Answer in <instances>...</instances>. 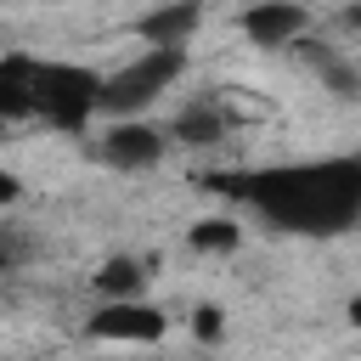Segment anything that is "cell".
Returning a JSON list of instances; mask_svg holds the SVG:
<instances>
[{"label": "cell", "instance_id": "cell-1", "mask_svg": "<svg viewBox=\"0 0 361 361\" xmlns=\"http://www.w3.org/2000/svg\"><path fill=\"white\" fill-rule=\"evenodd\" d=\"M209 186L237 192L271 226L299 237H333L361 220V158H316V164H276L259 175H214Z\"/></svg>", "mask_w": 361, "mask_h": 361}, {"label": "cell", "instance_id": "cell-2", "mask_svg": "<svg viewBox=\"0 0 361 361\" xmlns=\"http://www.w3.org/2000/svg\"><path fill=\"white\" fill-rule=\"evenodd\" d=\"M180 73H186V45H147L130 68H118L113 79H102V90H96V113L130 118V113L152 107Z\"/></svg>", "mask_w": 361, "mask_h": 361}, {"label": "cell", "instance_id": "cell-3", "mask_svg": "<svg viewBox=\"0 0 361 361\" xmlns=\"http://www.w3.org/2000/svg\"><path fill=\"white\" fill-rule=\"evenodd\" d=\"M96 90L102 73L79 68V62H34V118H45L51 130H90L96 118Z\"/></svg>", "mask_w": 361, "mask_h": 361}, {"label": "cell", "instance_id": "cell-4", "mask_svg": "<svg viewBox=\"0 0 361 361\" xmlns=\"http://www.w3.org/2000/svg\"><path fill=\"white\" fill-rule=\"evenodd\" d=\"M90 333L96 338H113V344H158L169 333V316L158 305H147L141 293H130V299H107L90 316Z\"/></svg>", "mask_w": 361, "mask_h": 361}, {"label": "cell", "instance_id": "cell-5", "mask_svg": "<svg viewBox=\"0 0 361 361\" xmlns=\"http://www.w3.org/2000/svg\"><path fill=\"white\" fill-rule=\"evenodd\" d=\"M102 164L107 169H118V175H135V169H152L158 158H164V130H152V124H141L135 113L130 118H118L113 130H102Z\"/></svg>", "mask_w": 361, "mask_h": 361}, {"label": "cell", "instance_id": "cell-6", "mask_svg": "<svg viewBox=\"0 0 361 361\" xmlns=\"http://www.w3.org/2000/svg\"><path fill=\"white\" fill-rule=\"evenodd\" d=\"M310 28V11L299 0H254L243 11V34L265 51H282V45H299V34Z\"/></svg>", "mask_w": 361, "mask_h": 361}, {"label": "cell", "instance_id": "cell-7", "mask_svg": "<svg viewBox=\"0 0 361 361\" xmlns=\"http://www.w3.org/2000/svg\"><path fill=\"white\" fill-rule=\"evenodd\" d=\"M197 17H203L197 0H164L158 11H147V17L135 23V34H141L147 45H186L192 28H197Z\"/></svg>", "mask_w": 361, "mask_h": 361}, {"label": "cell", "instance_id": "cell-8", "mask_svg": "<svg viewBox=\"0 0 361 361\" xmlns=\"http://www.w3.org/2000/svg\"><path fill=\"white\" fill-rule=\"evenodd\" d=\"M34 118V56H0V124Z\"/></svg>", "mask_w": 361, "mask_h": 361}, {"label": "cell", "instance_id": "cell-9", "mask_svg": "<svg viewBox=\"0 0 361 361\" xmlns=\"http://www.w3.org/2000/svg\"><path fill=\"white\" fill-rule=\"evenodd\" d=\"M175 135H180L186 147H214V141L231 135V113H226L220 102H192V107L175 113Z\"/></svg>", "mask_w": 361, "mask_h": 361}, {"label": "cell", "instance_id": "cell-10", "mask_svg": "<svg viewBox=\"0 0 361 361\" xmlns=\"http://www.w3.org/2000/svg\"><path fill=\"white\" fill-rule=\"evenodd\" d=\"M141 282H147L141 259H124V254L96 271V293H102V299H130V293H141Z\"/></svg>", "mask_w": 361, "mask_h": 361}, {"label": "cell", "instance_id": "cell-11", "mask_svg": "<svg viewBox=\"0 0 361 361\" xmlns=\"http://www.w3.org/2000/svg\"><path fill=\"white\" fill-rule=\"evenodd\" d=\"M186 243H192L197 254H231V248L243 243V231H237L231 220H220V214H209V220H197V226L186 231Z\"/></svg>", "mask_w": 361, "mask_h": 361}, {"label": "cell", "instance_id": "cell-12", "mask_svg": "<svg viewBox=\"0 0 361 361\" xmlns=\"http://www.w3.org/2000/svg\"><path fill=\"white\" fill-rule=\"evenodd\" d=\"M192 333H197L203 344H214V338H220V310H214V305H203V310L192 316Z\"/></svg>", "mask_w": 361, "mask_h": 361}, {"label": "cell", "instance_id": "cell-13", "mask_svg": "<svg viewBox=\"0 0 361 361\" xmlns=\"http://www.w3.org/2000/svg\"><path fill=\"white\" fill-rule=\"evenodd\" d=\"M17 197H23V180H17L11 169H0V209H6V203H17Z\"/></svg>", "mask_w": 361, "mask_h": 361}]
</instances>
